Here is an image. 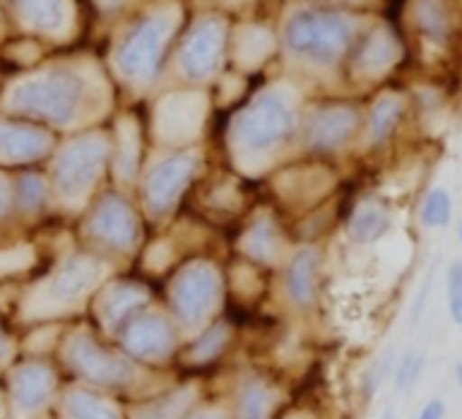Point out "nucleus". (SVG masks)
<instances>
[{"instance_id":"obj_11","label":"nucleus","mask_w":462,"mask_h":419,"mask_svg":"<svg viewBox=\"0 0 462 419\" xmlns=\"http://www.w3.org/2000/svg\"><path fill=\"white\" fill-rule=\"evenodd\" d=\"M98 235H104L109 243H117V246L131 243L134 227H131V219L123 207H106L104 210L101 219H98Z\"/></svg>"},{"instance_id":"obj_10","label":"nucleus","mask_w":462,"mask_h":419,"mask_svg":"<svg viewBox=\"0 0 462 419\" xmlns=\"http://www.w3.org/2000/svg\"><path fill=\"white\" fill-rule=\"evenodd\" d=\"M131 349H136L139 354H147V357L163 354L169 349V332H166V327L158 319L139 321L131 330Z\"/></svg>"},{"instance_id":"obj_14","label":"nucleus","mask_w":462,"mask_h":419,"mask_svg":"<svg viewBox=\"0 0 462 419\" xmlns=\"http://www.w3.org/2000/svg\"><path fill=\"white\" fill-rule=\"evenodd\" d=\"M71 408H74V414L79 419H115V411L106 403H101L96 397H88L82 392H77L71 397Z\"/></svg>"},{"instance_id":"obj_4","label":"nucleus","mask_w":462,"mask_h":419,"mask_svg":"<svg viewBox=\"0 0 462 419\" xmlns=\"http://www.w3.org/2000/svg\"><path fill=\"white\" fill-rule=\"evenodd\" d=\"M354 128H356V112L346 107H335L313 120L310 139L316 147H337L351 136Z\"/></svg>"},{"instance_id":"obj_2","label":"nucleus","mask_w":462,"mask_h":419,"mask_svg":"<svg viewBox=\"0 0 462 419\" xmlns=\"http://www.w3.org/2000/svg\"><path fill=\"white\" fill-rule=\"evenodd\" d=\"M297 44L316 55L332 58L346 44V25L337 20H327V17H308L297 28Z\"/></svg>"},{"instance_id":"obj_24","label":"nucleus","mask_w":462,"mask_h":419,"mask_svg":"<svg viewBox=\"0 0 462 419\" xmlns=\"http://www.w3.org/2000/svg\"><path fill=\"white\" fill-rule=\"evenodd\" d=\"M201 419H215V416H201Z\"/></svg>"},{"instance_id":"obj_16","label":"nucleus","mask_w":462,"mask_h":419,"mask_svg":"<svg viewBox=\"0 0 462 419\" xmlns=\"http://www.w3.org/2000/svg\"><path fill=\"white\" fill-rule=\"evenodd\" d=\"M448 316L457 327H462V286L448 292Z\"/></svg>"},{"instance_id":"obj_18","label":"nucleus","mask_w":462,"mask_h":419,"mask_svg":"<svg viewBox=\"0 0 462 419\" xmlns=\"http://www.w3.org/2000/svg\"><path fill=\"white\" fill-rule=\"evenodd\" d=\"M462 286V259H454L446 270V292Z\"/></svg>"},{"instance_id":"obj_13","label":"nucleus","mask_w":462,"mask_h":419,"mask_svg":"<svg viewBox=\"0 0 462 419\" xmlns=\"http://www.w3.org/2000/svg\"><path fill=\"white\" fill-rule=\"evenodd\" d=\"M421 370H424V354H419V351H405V354L400 357L397 368H394V384H397V389H411V386L419 381Z\"/></svg>"},{"instance_id":"obj_5","label":"nucleus","mask_w":462,"mask_h":419,"mask_svg":"<svg viewBox=\"0 0 462 419\" xmlns=\"http://www.w3.org/2000/svg\"><path fill=\"white\" fill-rule=\"evenodd\" d=\"M316 278H319V251L305 248L291 259L289 275H286V289L294 303L308 305L316 297Z\"/></svg>"},{"instance_id":"obj_15","label":"nucleus","mask_w":462,"mask_h":419,"mask_svg":"<svg viewBox=\"0 0 462 419\" xmlns=\"http://www.w3.org/2000/svg\"><path fill=\"white\" fill-rule=\"evenodd\" d=\"M31 262V248H17V251H6L0 254V273H12V270H23Z\"/></svg>"},{"instance_id":"obj_19","label":"nucleus","mask_w":462,"mask_h":419,"mask_svg":"<svg viewBox=\"0 0 462 419\" xmlns=\"http://www.w3.org/2000/svg\"><path fill=\"white\" fill-rule=\"evenodd\" d=\"M443 414H446V405H443V400H427V405L419 411V416L416 419H443Z\"/></svg>"},{"instance_id":"obj_20","label":"nucleus","mask_w":462,"mask_h":419,"mask_svg":"<svg viewBox=\"0 0 462 419\" xmlns=\"http://www.w3.org/2000/svg\"><path fill=\"white\" fill-rule=\"evenodd\" d=\"M454 381L462 386V362H457V365H454Z\"/></svg>"},{"instance_id":"obj_21","label":"nucleus","mask_w":462,"mask_h":419,"mask_svg":"<svg viewBox=\"0 0 462 419\" xmlns=\"http://www.w3.org/2000/svg\"><path fill=\"white\" fill-rule=\"evenodd\" d=\"M383 419H394V414H392V411H386V414H383Z\"/></svg>"},{"instance_id":"obj_17","label":"nucleus","mask_w":462,"mask_h":419,"mask_svg":"<svg viewBox=\"0 0 462 419\" xmlns=\"http://www.w3.org/2000/svg\"><path fill=\"white\" fill-rule=\"evenodd\" d=\"M223 343V330H212L207 338H204V343H199L196 346V357H207L212 349H217Z\"/></svg>"},{"instance_id":"obj_9","label":"nucleus","mask_w":462,"mask_h":419,"mask_svg":"<svg viewBox=\"0 0 462 419\" xmlns=\"http://www.w3.org/2000/svg\"><path fill=\"white\" fill-rule=\"evenodd\" d=\"M52 386V376L42 368H25L17 376V403L23 408H36Z\"/></svg>"},{"instance_id":"obj_22","label":"nucleus","mask_w":462,"mask_h":419,"mask_svg":"<svg viewBox=\"0 0 462 419\" xmlns=\"http://www.w3.org/2000/svg\"><path fill=\"white\" fill-rule=\"evenodd\" d=\"M6 351V346H4V338H0V354H4Z\"/></svg>"},{"instance_id":"obj_7","label":"nucleus","mask_w":462,"mask_h":419,"mask_svg":"<svg viewBox=\"0 0 462 419\" xmlns=\"http://www.w3.org/2000/svg\"><path fill=\"white\" fill-rule=\"evenodd\" d=\"M413 20H416V28L427 39H432V42L448 39V6H446V0H413Z\"/></svg>"},{"instance_id":"obj_3","label":"nucleus","mask_w":462,"mask_h":419,"mask_svg":"<svg viewBox=\"0 0 462 419\" xmlns=\"http://www.w3.org/2000/svg\"><path fill=\"white\" fill-rule=\"evenodd\" d=\"M392 227V216L386 204L381 201H362L354 213H351V221H348V235L351 240L362 243V246H370V243H378Z\"/></svg>"},{"instance_id":"obj_12","label":"nucleus","mask_w":462,"mask_h":419,"mask_svg":"<svg viewBox=\"0 0 462 419\" xmlns=\"http://www.w3.org/2000/svg\"><path fill=\"white\" fill-rule=\"evenodd\" d=\"M273 395L262 384H248L240 400V419H267Z\"/></svg>"},{"instance_id":"obj_1","label":"nucleus","mask_w":462,"mask_h":419,"mask_svg":"<svg viewBox=\"0 0 462 419\" xmlns=\"http://www.w3.org/2000/svg\"><path fill=\"white\" fill-rule=\"evenodd\" d=\"M215 303V275L207 267H196L180 278L174 286V305L185 316V321H196L207 313V308Z\"/></svg>"},{"instance_id":"obj_6","label":"nucleus","mask_w":462,"mask_h":419,"mask_svg":"<svg viewBox=\"0 0 462 419\" xmlns=\"http://www.w3.org/2000/svg\"><path fill=\"white\" fill-rule=\"evenodd\" d=\"M402 115H405V101L400 96H381L370 112L373 144H383L397 131V126L402 123Z\"/></svg>"},{"instance_id":"obj_23","label":"nucleus","mask_w":462,"mask_h":419,"mask_svg":"<svg viewBox=\"0 0 462 419\" xmlns=\"http://www.w3.org/2000/svg\"><path fill=\"white\" fill-rule=\"evenodd\" d=\"M459 243H462V224H459Z\"/></svg>"},{"instance_id":"obj_8","label":"nucleus","mask_w":462,"mask_h":419,"mask_svg":"<svg viewBox=\"0 0 462 419\" xmlns=\"http://www.w3.org/2000/svg\"><path fill=\"white\" fill-rule=\"evenodd\" d=\"M454 213V201L446 188H430L419 204V224L427 229H443L448 227Z\"/></svg>"}]
</instances>
